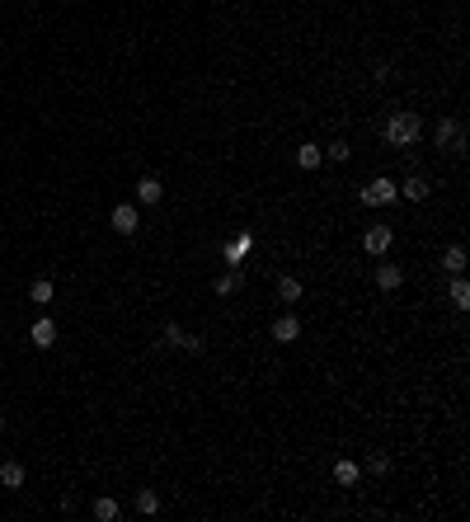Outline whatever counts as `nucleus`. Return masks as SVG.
Segmentation results:
<instances>
[{
    "instance_id": "b1692460",
    "label": "nucleus",
    "mask_w": 470,
    "mask_h": 522,
    "mask_svg": "<svg viewBox=\"0 0 470 522\" xmlns=\"http://www.w3.org/2000/svg\"><path fill=\"white\" fill-rule=\"evenodd\" d=\"M165 339H170V344H174V348H184V344H188V334H184V330H179V325H170V330H165Z\"/></svg>"
},
{
    "instance_id": "5701e85b",
    "label": "nucleus",
    "mask_w": 470,
    "mask_h": 522,
    "mask_svg": "<svg viewBox=\"0 0 470 522\" xmlns=\"http://www.w3.org/2000/svg\"><path fill=\"white\" fill-rule=\"evenodd\" d=\"M367 471H372V475H386V471H391V457H372V461H367Z\"/></svg>"
},
{
    "instance_id": "f257e3e1",
    "label": "nucleus",
    "mask_w": 470,
    "mask_h": 522,
    "mask_svg": "<svg viewBox=\"0 0 470 522\" xmlns=\"http://www.w3.org/2000/svg\"><path fill=\"white\" fill-rule=\"evenodd\" d=\"M419 137H423V118H419V113H391V123H386V142H391L395 151L414 146Z\"/></svg>"
},
{
    "instance_id": "f8f14e48",
    "label": "nucleus",
    "mask_w": 470,
    "mask_h": 522,
    "mask_svg": "<svg viewBox=\"0 0 470 522\" xmlns=\"http://www.w3.org/2000/svg\"><path fill=\"white\" fill-rule=\"evenodd\" d=\"M24 480H29V475H24L19 461H5V466H0V485H5V490H19Z\"/></svg>"
},
{
    "instance_id": "ddd939ff",
    "label": "nucleus",
    "mask_w": 470,
    "mask_h": 522,
    "mask_svg": "<svg viewBox=\"0 0 470 522\" xmlns=\"http://www.w3.org/2000/svg\"><path fill=\"white\" fill-rule=\"evenodd\" d=\"M447 301H452L456 311H466V306H470V283H466V278H461V273H456V283L447 287Z\"/></svg>"
},
{
    "instance_id": "39448f33",
    "label": "nucleus",
    "mask_w": 470,
    "mask_h": 522,
    "mask_svg": "<svg viewBox=\"0 0 470 522\" xmlns=\"http://www.w3.org/2000/svg\"><path fill=\"white\" fill-rule=\"evenodd\" d=\"M160 198H165V184H160L156 174H141L137 179V203L151 207V203H160Z\"/></svg>"
},
{
    "instance_id": "6e6552de",
    "label": "nucleus",
    "mask_w": 470,
    "mask_h": 522,
    "mask_svg": "<svg viewBox=\"0 0 470 522\" xmlns=\"http://www.w3.org/2000/svg\"><path fill=\"white\" fill-rule=\"evenodd\" d=\"M273 339H278V344H292V339H301V320L292 316V311H287V316H278V320H273Z\"/></svg>"
},
{
    "instance_id": "20e7f679",
    "label": "nucleus",
    "mask_w": 470,
    "mask_h": 522,
    "mask_svg": "<svg viewBox=\"0 0 470 522\" xmlns=\"http://www.w3.org/2000/svg\"><path fill=\"white\" fill-rule=\"evenodd\" d=\"M109 222H113V231H118V236H137V231H141V212H137L132 203H118Z\"/></svg>"
},
{
    "instance_id": "6ab92c4d",
    "label": "nucleus",
    "mask_w": 470,
    "mask_h": 522,
    "mask_svg": "<svg viewBox=\"0 0 470 522\" xmlns=\"http://www.w3.org/2000/svg\"><path fill=\"white\" fill-rule=\"evenodd\" d=\"M94 518L113 522V518H118V499H94Z\"/></svg>"
},
{
    "instance_id": "1a4fd4ad",
    "label": "nucleus",
    "mask_w": 470,
    "mask_h": 522,
    "mask_svg": "<svg viewBox=\"0 0 470 522\" xmlns=\"http://www.w3.org/2000/svg\"><path fill=\"white\" fill-rule=\"evenodd\" d=\"M395 193L409 198V203H423V198H428V179H423V174H409L405 184H395Z\"/></svg>"
},
{
    "instance_id": "2eb2a0df",
    "label": "nucleus",
    "mask_w": 470,
    "mask_h": 522,
    "mask_svg": "<svg viewBox=\"0 0 470 522\" xmlns=\"http://www.w3.org/2000/svg\"><path fill=\"white\" fill-rule=\"evenodd\" d=\"M442 269L461 273V269H466V250H461V245H447V250H442Z\"/></svg>"
},
{
    "instance_id": "a211bd4d",
    "label": "nucleus",
    "mask_w": 470,
    "mask_h": 522,
    "mask_svg": "<svg viewBox=\"0 0 470 522\" xmlns=\"http://www.w3.org/2000/svg\"><path fill=\"white\" fill-rule=\"evenodd\" d=\"M137 513H146V518L160 513V494L156 490H137Z\"/></svg>"
},
{
    "instance_id": "393cba45",
    "label": "nucleus",
    "mask_w": 470,
    "mask_h": 522,
    "mask_svg": "<svg viewBox=\"0 0 470 522\" xmlns=\"http://www.w3.org/2000/svg\"><path fill=\"white\" fill-rule=\"evenodd\" d=\"M0 428H5V414H0Z\"/></svg>"
},
{
    "instance_id": "4be33fe9",
    "label": "nucleus",
    "mask_w": 470,
    "mask_h": 522,
    "mask_svg": "<svg viewBox=\"0 0 470 522\" xmlns=\"http://www.w3.org/2000/svg\"><path fill=\"white\" fill-rule=\"evenodd\" d=\"M353 156V146L348 142H329V160H348Z\"/></svg>"
},
{
    "instance_id": "9b49d317",
    "label": "nucleus",
    "mask_w": 470,
    "mask_h": 522,
    "mask_svg": "<svg viewBox=\"0 0 470 522\" xmlns=\"http://www.w3.org/2000/svg\"><path fill=\"white\" fill-rule=\"evenodd\" d=\"M400 283H405V269H395V264H381V269H376V287H381V292H395Z\"/></svg>"
},
{
    "instance_id": "9d476101",
    "label": "nucleus",
    "mask_w": 470,
    "mask_h": 522,
    "mask_svg": "<svg viewBox=\"0 0 470 522\" xmlns=\"http://www.w3.org/2000/svg\"><path fill=\"white\" fill-rule=\"evenodd\" d=\"M240 283H245V273H240V264H231V269L217 278V297H235V292H240Z\"/></svg>"
},
{
    "instance_id": "412c9836",
    "label": "nucleus",
    "mask_w": 470,
    "mask_h": 522,
    "mask_svg": "<svg viewBox=\"0 0 470 522\" xmlns=\"http://www.w3.org/2000/svg\"><path fill=\"white\" fill-rule=\"evenodd\" d=\"M29 301H38V306H47V301H52V283H47V278H38V283L29 287Z\"/></svg>"
},
{
    "instance_id": "f3484780",
    "label": "nucleus",
    "mask_w": 470,
    "mask_h": 522,
    "mask_svg": "<svg viewBox=\"0 0 470 522\" xmlns=\"http://www.w3.org/2000/svg\"><path fill=\"white\" fill-rule=\"evenodd\" d=\"M320 160H325V151H320V146H311V142L297 146V165H301V170H315Z\"/></svg>"
},
{
    "instance_id": "423d86ee",
    "label": "nucleus",
    "mask_w": 470,
    "mask_h": 522,
    "mask_svg": "<svg viewBox=\"0 0 470 522\" xmlns=\"http://www.w3.org/2000/svg\"><path fill=\"white\" fill-rule=\"evenodd\" d=\"M391 226H372V231H367V236H362V250H367V254H386V250H391Z\"/></svg>"
},
{
    "instance_id": "f03ea898",
    "label": "nucleus",
    "mask_w": 470,
    "mask_h": 522,
    "mask_svg": "<svg viewBox=\"0 0 470 522\" xmlns=\"http://www.w3.org/2000/svg\"><path fill=\"white\" fill-rule=\"evenodd\" d=\"M395 198H400V193H395V179H372V184L358 193L362 207H386V203H395Z\"/></svg>"
},
{
    "instance_id": "4468645a",
    "label": "nucleus",
    "mask_w": 470,
    "mask_h": 522,
    "mask_svg": "<svg viewBox=\"0 0 470 522\" xmlns=\"http://www.w3.org/2000/svg\"><path fill=\"white\" fill-rule=\"evenodd\" d=\"M250 245H254V236H250V231H245V236H235L231 245H226V264H240V259L250 254Z\"/></svg>"
},
{
    "instance_id": "dca6fc26",
    "label": "nucleus",
    "mask_w": 470,
    "mask_h": 522,
    "mask_svg": "<svg viewBox=\"0 0 470 522\" xmlns=\"http://www.w3.org/2000/svg\"><path fill=\"white\" fill-rule=\"evenodd\" d=\"M358 480H362V471L353 466V461H339V466H334V485H344V490H348V485H358Z\"/></svg>"
},
{
    "instance_id": "0eeeda50",
    "label": "nucleus",
    "mask_w": 470,
    "mask_h": 522,
    "mask_svg": "<svg viewBox=\"0 0 470 522\" xmlns=\"http://www.w3.org/2000/svg\"><path fill=\"white\" fill-rule=\"evenodd\" d=\"M29 344L33 348H52V344H57V320H33Z\"/></svg>"
},
{
    "instance_id": "7ed1b4c3",
    "label": "nucleus",
    "mask_w": 470,
    "mask_h": 522,
    "mask_svg": "<svg viewBox=\"0 0 470 522\" xmlns=\"http://www.w3.org/2000/svg\"><path fill=\"white\" fill-rule=\"evenodd\" d=\"M438 146H447L452 156H461V151H466V127L456 123V118H442L438 123Z\"/></svg>"
},
{
    "instance_id": "aec40b11",
    "label": "nucleus",
    "mask_w": 470,
    "mask_h": 522,
    "mask_svg": "<svg viewBox=\"0 0 470 522\" xmlns=\"http://www.w3.org/2000/svg\"><path fill=\"white\" fill-rule=\"evenodd\" d=\"M278 297L282 301H301V283L297 278H278Z\"/></svg>"
}]
</instances>
